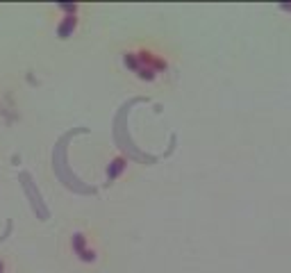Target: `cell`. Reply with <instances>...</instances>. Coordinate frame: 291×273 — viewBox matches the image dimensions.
Segmentation results:
<instances>
[{"label":"cell","mask_w":291,"mask_h":273,"mask_svg":"<svg viewBox=\"0 0 291 273\" xmlns=\"http://www.w3.org/2000/svg\"><path fill=\"white\" fill-rule=\"evenodd\" d=\"M75 23H77V18L75 16H66L62 23H59V28H57V32H59V36H66L71 32V30L75 28Z\"/></svg>","instance_id":"cell-1"},{"label":"cell","mask_w":291,"mask_h":273,"mask_svg":"<svg viewBox=\"0 0 291 273\" xmlns=\"http://www.w3.org/2000/svg\"><path fill=\"white\" fill-rule=\"evenodd\" d=\"M0 273H2V262H0Z\"/></svg>","instance_id":"cell-2"}]
</instances>
